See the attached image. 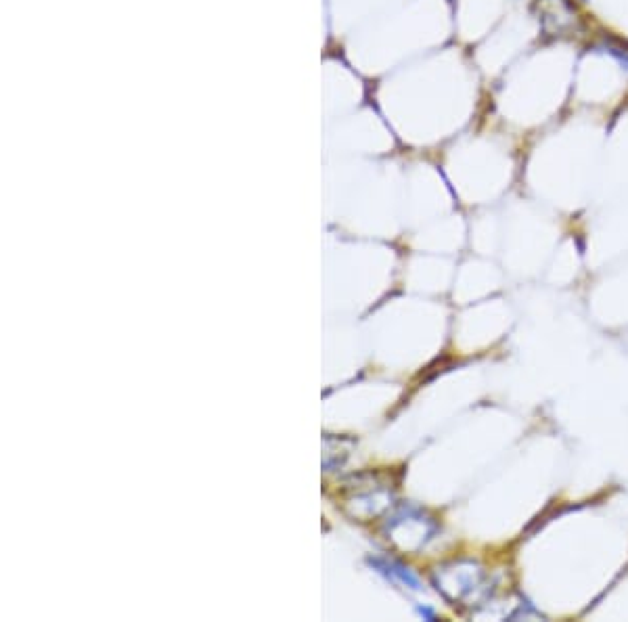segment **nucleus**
I'll use <instances>...</instances> for the list:
<instances>
[{
  "mask_svg": "<svg viewBox=\"0 0 628 622\" xmlns=\"http://www.w3.org/2000/svg\"><path fill=\"white\" fill-rule=\"evenodd\" d=\"M532 13L549 36H568L580 25V15L570 0H534Z\"/></svg>",
  "mask_w": 628,
  "mask_h": 622,
  "instance_id": "obj_1",
  "label": "nucleus"
}]
</instances>
